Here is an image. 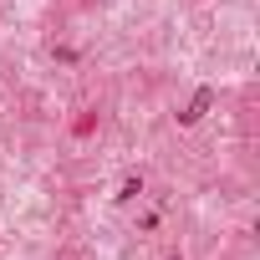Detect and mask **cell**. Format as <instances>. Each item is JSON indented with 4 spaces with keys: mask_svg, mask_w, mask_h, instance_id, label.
Here are the masks:
<instances>
[{
    "mask_svg": "<svg viewBox=\"0 0 260 260\" xmlns=\"http://www.w3.org/2000/svg\"><path fill=\"white\" fill-rule=\"evenodd\" d=\"M209 102H214V92H199V97L189 102V112H179V117H184V122H199V117L209 112Z\"/></svg>",
    "mask_w": 260,
    "mask_h": 260,
    "instance_id": "cell-1",
    "label": "cell"
}]
</instances>
